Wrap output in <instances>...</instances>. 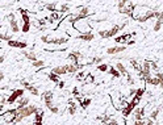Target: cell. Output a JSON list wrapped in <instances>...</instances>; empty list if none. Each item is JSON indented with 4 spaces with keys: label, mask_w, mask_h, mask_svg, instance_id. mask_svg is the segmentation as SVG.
I'll return each instance as SVG.
<instances>
[{
    "label": "cell",
    "mask_w": 163,
    "mask_h": 125,
    "mask_svg": "<svg viewBox=\"0 0 163 125\" xmlns=\"http://www.w3.org/2000/svg\"><path fill=\"white\" fill-rule=\"evenodd\" d=\"M126 26V23H122V24H116L113 25L110 29H107V30H100L99 32V36L101 38H110V37H115L118 32H121L122 29Z\"/></svg>",
    "instance_id": "6da1fadb"
},
{
    "label": "cell",
    "mask_w": 163,
    "mask_h": 125,
    "mask_svg": "<svg viewBox=\"0 0 163 125\" xmlns=\"http://www.w3.org/2000/svg\"><path fill=\"white\" fill-rule=\"evenodd\" d=\"M38 109L39 108L36 104H28L25 107H21V108H16V115H18L23 118H26V117H30L32 115H34Z\"/></svg>",
    "instance_id": "7a4b0ae2"
},
{
    "label": "cell",
    "mask_w": 163,
    "mask_h": 125,
    "mask_svg": "<svg viewBox=\"0 0 163 125\" xmlns=\"http://www.w3.org/2000/svg\"><path fill=\"white\" fill-rule=\"evenodd\" d=\"M159 16V12L158 11H146L142 13V16H136L134 17V20H137L138 23H146L147 20H151V19H156V17Z\"/></svg>",
    "instance_id": "3957f363"
},
{
    "label": "cell",
    "mask_w": 163,
    "mask_h": 125,
    "mask_svg": "<svg viewBox=\"0 0 163 125\" xmlns=\"http://www.w3.org/2000/svg\"><path fill=\"white\" fill-rule=\"evenodd\" d=\"M20 12H21V17H23V21H24L23 26H21V32L28 33L30 29V17H29V15H28V11L20 10Z\"/></svg>",
    "instance_id": "277c9868"
},
{
    "label": "cell",
    "mask_w": 163,
    "mask_h": 125,
    "mask_svg": "<svg viewBox=\"0 0 163 125\" xmlns=\"http://www.w3.org/2000/svg\"><path fill=\"white\" fill-rule=\"evenodd\" d=\"M138 72H140V75L142 77V79L151 75V65H150L149 61H145V62L141 63V67H140V71Z\"/></svg>",
    "instance_id": "5b68a950"
},
{
    "label": "cell",
    "mask_w": 163,
    "mask_h": 125,
    "mask_svg": "<svg viewBox=\"0 0 163 125\" xmlns=\"http://www.w3.org/2000/svg\"><path fill=\"white\" fill-rule=\"evenodd\" d=\"M8 21H9V28H11L12 33H18L21 30L20 25H18V23H17V20H16V17H15L13 13L8 15Z\"/></svg>",
    "instance_id": "8992f818"
},
{
    "label": "cell",
    "mask_w": 163,
    "mask_h": 125,
    "mask_svg": "<svg viewBox=\"0 0 163 125\" xmlns=\"http://www.w3.org/2000/svg\"><path fill=\"white\" fill-rule=\"evenodd\" d=\"M23 95H24V90H23V88H18V90H15L13 92H12L11 95L8 96L7 103H8V104H13V103H16V102H17L18 97H21Z\"/></svg>",
    "instance_id": "52a82bcc"
},
{
    "label": "cell",
    "mask_w": 163,
    "mask_h": 125,
    "mask_svg": "<svg viewBox=\"0 0 163 125\" xmlns=\"http://www.w3.org/2000/svg\"><path fill=\"white\" fill-rule=\"evenodd\" d=\"M20 84H21V86H24V88L29 91V92L32 94L33 96H38V95H39L38 88H37L36 86H33V84H30L28 80H21V82H20Z\"/></svg>",
    "instance_id": "ba28073f"
},
{
    "label": "cell",
    "mask_w": 163,
    "mask_h": 125,
    "mask_svg": "<svg viewBox=\"0 0 163 125\" xmlns=\"http://www.w3.org/2000/svg\"><path fill=\"white\" fill-rule=\"evenodd\" d=\"M42 100L45 102L46 108L53 105V92H51V91H44V92H42Z\"/></svg>",
    "instance_id": "9c48e42d"
},
{
    "label": "cell",
    "mask_w": 163,
    "mask_h": 125,
    "mask_svg": "<svg viewBox=\"0 0 163 125\" xmlns=\"http://www.w3.org/2000/svg\"><path fill=\"white\" fill-rule=\"evenodd\" d=\"M8 46L11 48H16V49H26L28 48V44L25 41H17V39H9L7 42Z\"/></svg>",
    "instance_id": "30bf717a"
},
{
    "label": "cell",
    "mask_w": 163,
    "mask_h": 125,
    "mask_svg": "<svg viewBox=\"0 0 163 125\" xmlns=\"http://www.w3.org/2000/svg\"><path fill=\"white\" fill-rule=\"evenodd\" d=\"M125 50H126V46H124V45H116V46L107 49V54L113 56V54H117V53H124Z\"/></svg>",
    "instance_id": "8fae6325"
},
{
    "label": "cell",
    "mask_w": 163,
    "mask_h": 125,
    "mask_svg": "<svg viewBox=\"0 0 163 125\" xmlns=\"http://www.w3.org/2000/svg\"><path fill=\"white\" fill-rule=\"evenodd\" d=\"M83 53H80V51H71V53L67 56V58L69 59H71L72 63H79V61L83 59Z\"/></svg>",
    "instance_id": "7c38bea8"
},
{
    "label": "cell",
    "mask_w": 163,
    "mask_h": 125,
    "mask_svg": "<svg viewBox=\"0 0 163 125\" xmlns=\"http://www.w3.org/2000/svg\"><path fill=\"white\" fill-rule=\"evenodd\" d=\"M76 38L82 39V41H84V42H91L92 39L95 38V36H94V33H91V32H82V34H78Z\"/></svg>",
    "instance_id": "4fadbf2b"
},
{
    "label": "cell",
    "mask_w": 163,
    "mask_h": 125,
    "mask_svg": "<svg viewBox=\"0 0 163 125\" xmlns=\"http://www.w3.org/2000/svg\"><path fill=\"white\" fill-rule=\"evenodd\" d=\"M51 71L55 72L57 75H66V74H69L67 72V66L66 65H59V66H54L53 69H51Z\"/></svg>",
    "instance_id": "5bb4252c"
},
{
    "label": "cell",
    "mask_w": 163,
    "mask_h": 125,
    "mask_svg": "<svg viewBox=\"0 0 163 125\" xmlns=\"http://www.w3.org/2000/svg\"><path fill=\"white\" fill-rule=\"evenodd\" d=\"M69 41V38L67 37H57V38H51L49 39V44L50 45H63L66 44V42Z\"/></svg>",
    "instance_id": "9a60e30c"
},
{
    "label": "cell",
    "mask_w": 163,
    "mask_h": 125,
    "mask_svg": "<svg viewBox=\"0 0 163 125\" xmlns=\"http://www.w3.org/2000/svg\"><path fill=\"white\" fill-rule=\"evenodd\" d=\"M44 116H45L44 111H42V109H38V111L34 113V121H33V123L34 124H42V121H44Z\"/></svg>",
    "instance_id": "2e32d148"
},
{
    "label": "cell",
    "mask_w": 163,
    "mask_h": 125,
    "mask_svg": "<svg viewBox=\"0 0 163 125\" xmlns=\"http://www.w3.org/2000/svg\"><path fill=\"white\" fill-rule=\"evenodd\" d=\"M23 54H24V57H25L28 61H30V62H33V61L38 59V57H37L36 51H33V50H29V51H23Z\"/></svg>",
    "instance_id": "e0dca14e"
},
{
    "label": "cell",
    "mask_w": 163,
    "mask_h": 125,
    "mask_svg": "<svg viewBox=\"0 0 163 125\" xmlns=\"http://www.w3.org/2000/svg\"><path fill=\"white\" fill-rule=\"evenodd\" d=\"M29 104V97L28 96H21L17 99V108H21V107H25Z\"/></svg>",
    "instance_id": "ac0fdd59"
},
{
    "label": "cell",
    "mask_w": 163,
    "mask_h": 125,
    "mask_svg": "<svg viewBox=\"0 0 163 125\" xmlns=\"http://www.w3.org/2000/svg\"><path fill=\"white\" fill-rule=\"evenodd\" d=\"M145 83L150 84V86H159L158 79H156L155 77H153V75H149V77L145 78Z\"/></svg>",
    "instance_id": "d6986e66"
},
{
    "label": "cell",
    "mask_w": 163,
    "mask_h": 125,
    "mask_svg": "<svg viewBox=\"0 0 163 125\" xmlns=\"http://www.w3.org/2000/svg\"><path fill=\"white\" fill-rule=\"evenodd\" d=\"M69 11H70L69 3H62V4H59V7H58V11H57V12H59V13L62 15V13H66V12H69Z\"/></svg>",
    "instance_id": "ffe728a7"
},
{
    "label": "cell",
    "mask_w": 163,
    "mask_h": 125,
    "mask_svg": "<svg viewBox=\"0 0 163 125\" xmlns=\"http://www.w3.org/2000/svg\"><path fill=\"white\" fill-rule=\"evenodd\" d=\"M116 69L118 70L121 75H125V77H126V75L129 74V71L126 70V67L124 66V63H116Z\"/></svg>",
    "instance_id": "44dd1931"
},
{
    "label": "cell",
    "mask_w": 163,
    "mask_h": 125,
    "mask_svg": "<svg viewBox=\"0 0 163 125\" xmlns=\"http://www.w3.org/2000/svg\"><path fill=\"white\" fill-rule=\"evenodd\" d=\"M67 111H69L70 115H75L76 111H78V105H76L74 102H71V100H70V105H69V108H67Z\"/></svg>",
    "instance_id": "7402d4cb"
},
{
    "label": "cell",
    "mask_w": 163,
    "mask_h": 125,
    "mask_svg": "<svg viewBox=\"0 0 163 125\" xmlns=\"http://www.w3.org/2000/svg\"><path fill=\"white\" fill-rule=\"evenodd\" d=\"M57 5H58V4H57V3H54V1H53V3H48V4L45 5V8L53 13V12H57Z\"/></svg>",
    "instance_id": "603a6c76"
},
{
    "label": "cell",
    "mask_w": 163,
    "mask_h": 125,
    "mask_svg": "<svg viewBox=\"0 0 163 125\" xmlns=\"http://www.w3.org/2000/svg\"><path fill=\"white\" fill-rule=\"evenodd\" d=\"M32 66L33 67H36V69H42L45 66V62L42 59H36V61H33L32 62Z\"/></svg>",
    "instance_id": "cb8c5ba5"
},
{
    "label": "cell",
    "mask_w": 163,
    "mask_h": 125,
    "mask_svg": "<svg viewBox=\"0 0 163 125\" xmlns=\"http://www.w3.org/2000/svg\"><path fill=\"white\" fill-rule=\"evenodd\" d=\"M159 112H161V107H156L155 109H153L151 111V113H150L149 117H151L153 120L156 121V118H158V116H159Z\"/></svg>",
    "instance_id": "d4e9b609"
},
{
    "label": "cell",
    "mask_w": 163,
    "mask_h": 125,
    "mask_svg": "<svg viewBox=\"0 0 163 125\" xmlns=\"http://www.w3.org/2000/svg\"><path fill=\"white\" fill-rule=\"evenodd\" d=\"M162 26H163V20L161 19H156L155 20V24H154V32H159V30L162 29Z\"/></svg>",
    "instance_id": "484cf974"
},
{
    "label": "cell",
    "mask_w": 163,
    "mask_h": 125,
    "mask_svg": "<svg viewBox=\"0 0 163 125\" xmlns=\"http://www.w3.org/2000/svg\"><path fill=\"white\" fill-rule=\"evenodd\" d=\"M108 71H109V74L112 75V77H115V78H120V77H121L120 71H118V70L116 69V67H113V66H112V67H109V69H108Z\"/></svg>",
    "instance_id": "4316f807"
},
{
    "label": "cell",
    "mask_w": 163,
    "mask_h": 125,
    "mask_svg": "<svg viewBox=\"0 0 163 125\" xmlns=\"http://www.w3.org/2000/svg\"><path fill=\"white\" fill-rule=\"evenodd\" d=\"M132 37V34H122V36H120V37H116V42H126L129 38Z\"/></svg>",
    "instance_id": "83f0119b"
},
{
    "label": "cell",
    "mask_w": 163,
    "mask_h": 125,
    "mask_svg": "<svg viewBox=\"0 0 163 125\" xmlns=\"http://www.w3.org/2000/svg\"><path fill=\"white\" fill-rule=\"evenodd\" d=\"M103 62V57H94L91 59V63H87V65H99V63Z\"/></svg>",
    "instance_id": "f1b7e54d"
},
{
    "label": "cell",
    "mask_w": 163,
    "mask_h": 125,
    "mask_svg": "<svg viewBox=\"0 0 163 125\" xmlns=\"http://www.w3.org/2000/svg\"><path fill=\"white\" fill-rule=\"evenodd\" d=\"M9 39H12V36L11 34H8V33H0V41L8 42Z\"/></svg>",
    "instance_id": "f546056e"
},
{
    "label": "cell",
    "mask_w": 163,
    "mask_h": 125,
    "mask_svg": "<svg viewBox=\"0 0 163 125\" xmlns=\"http://www.w3.org/2000/svg\"><path fill=\"white\" fill-rule=\"evenodd\" d=\"M49 79H50V80H53V82H55V83H58V82H59V75H57L55 72L51 71L50 74H49Z\"/></svg>",
    "instance_id": "4dcf8cb0"
},
{
    "label": "cell",
    "mask_w": 163,
    "mask_h": 125,
    "mask_svg": "<svg viewBox=\"0 0 163 125\" xmlns=\"http://www.w3.org/2000/svg\"><path fill=\"white\" fill-rule=\"evenodd\" d=\"M154 77H155L156 79H158V82H159V87L163 88V74H162V72H156Z\"/></svg>",
    "instance_id": "1f68e13d"
},
{
    "label": "cell",
    "mask_w": 163,
    "mask_h": 125,
    "mask_svg": "<svg viewBox=\"0 0 163 125\" xmlns=\"http://www.w3.org/2000/svg\"><path fill=\"white\" fill-rule=\"evenodd\" d=\"M143 94H145V88H137L136 90V94H134V96H137V97H140V99H142V96H143Z\"/></svg>",
    "instance_id": "d6a6232c"
},
{
    "label": "cell",
    "mask_w": 163,
    "mask_h": 125,
    "mask_svg": "<svg viewBox=\"0 0 163 125\" xmlns=\"http://www.w3.org/2000/svg\"><path fill=\"white\" fill-rule=\"evenodd\" d=\"M109 118H110V116H108V115H104V116H99V117H97V120L101 121V123H104V124H108Z\"/></svg>",
    "instance_id": "836d02e7"
},
{
    "label": "cell",
    "mask_w": 163,
    "mask_h": 125,
    "mask_svg": "<svg viewBox=\"0 0 163 125\" xmlns=\"http://www.w3.org/2000/svg\"><path fill=\"white\" fill-rule=\"evenodd\" d=\"M108 65H104V63L103 62H101V63H99V65H97V70H99V71H108Z\"/></svg>",
    "instance_id": "e575fe53"
},
{
    "label": "cell",
    "mask_w": 163,
    "mask_h": 125,
    "mask_svg": "<svg viewBox=\"0 0 163 125\" xmlns=\"http://www.w3.org/2000/svg\"><path fill=\"white\" fill-rule=\"evenodd\" d=\"M49 111H50L51 112V113H54V115H57V113H59V108H58V107L57 105H50V107H49Z\"/></svg>",
    "instance_id": "d590c367"
},
{
    "label": "cell",
    "mask_w": 163,
    "mask_h": 125,
    "mask_svg": "<svg viewBox=\"0 0 163 125\" xmlns=\"http://www.w3.org/2000/svg\"><path fill=\"white\" fill-rule=\"evenodd\" d=\"M79 13L84 15V16H90V10H88V7H82L79 10Z\"/></svg>",
    "instance_id": "8d00e7d4"
},
{
    "label": "cell",
    "mask_w": 163,
    "mask_h": 125,
    "mask_svg": "<svg viewBox=\"0 0 163 125\" xmlns=\"http://www.w3.org/2000/svg\"><path fill=\"white\" fill-rule=\"evenodd\" d=\"M130 63H132V66H133V67L137 70V71H140V67H141V65H138V62H137L136 59H130Z\"/></svg>",
    "instance_id": "74e56055"
},
{
    "label": "cell",
    "mask_w": 163,
    "mask_h": 125,
    "mask_svg": "<svg viewBox=\"0 0 163 125\" xmlns=\"http://www.w3.org/2000/svg\"><path fill=\"white\" fill-rule=\"evenodd\" d=\"M145 124H147V125H154V124H155V120H153L151 117H145Z\"/></svg>",
    "instance_id": "f35d334b"
},
{
    "label": "cell",
    "mask_w": 163,
    "mask_h": 125,
    "mask_svg": "<svg viewBox=\"0 0 163 125\" xmlns=\"http://www.w3.org/2000/svg\"><path fill=\"white\" fill-rule=\"evenodd\" d=\"M90 103H91V99H86L84 102H80V105L83 107V108H87V107L90 105Z\"/></svg>",
    "instance_id": "ab89813d"
},
{
    "label": "cell",
    "mask_w": 163,
    "mask_h": 125,
    "mask_svg": "<svg viewBox=\"0 0 163 125\" xmlns=\"http://www.w3.org/2000/svg\"><path fill=\"white\" fill-rule=\"evenodd\" d=\"M49 39H50V34H44L41 37V41L45 42V44H49Z\"/></svg>",
    "instance_id": "60d3db41"
},
{
    "label": "cell",
    "mask_w": 163,
    "mask_h": 125,
    "mask_svg": "<svg viewBox=\"0 0 163 125\" xmlns=\"http://www.w3.org/2000/svg\"><path fill=\"white\" fill-rule=\"evenodd\" d=\"M76 78H78V80H82V79L86 78V74H84L83 71H80V70H79V71H78V75H76Z\"/></svg>",
    "instance_id": "b9f144b4"
},
{
    "label": "cell",
    "mask_w": 163,
    "mask_h": 125,
    "mask_svg": "<svg viewBox=\"0 0 163 125\" xmlns=\"http://www.w3.org/2000/svg\"><path fill=\"white\" fill-rule=\"evenodd\" d=\"M108 124H110V125H113V124H118V121L116 120L115 117H110V118H109V121H108Z\"/></svg>",
    "instance_id": "7bdbcfd3"
},
{
    "label": "cell",
    "mask_w": 163,
    "mask_h": 125,
    "mask_svg": "<svg viewBox=\"0 0 163 125\" xmlns=\"http://www.w3.org/2000/svg\"><path fill=\"white\" fill-rule=\"evenodd\" d=\"M150 65H151V70H154V71L158 70V65H156L155 62H150Z\"/></svg>",
    "instance_id": "ee69618b"
},
{
    "label": "cell",
    "mask_w": 163,
    "mask_h": 125,
    "mask_svg": "<svg viewBox=\"0 0 163 125\" xmlns=\"http://www.w3.org/2000/svg\"><path fill=\"white\" fill-rule=\"evenodd\" d=\"M125 44H126V45H134V41H133V39H128Z\"/></svg>",
    "instance_id": "f6af8a7d"
},
{
    "label": "cell",
    "mask_w": 163,
    "mask_h": 125,
    "mask_svg": "<svg viewBox=\"0 0 163 125\" xmlns=\"http://www.w3.org/2000/svg\"><path fill=\"white\" fill-rule=\"evenodd\" d=\"M4 61H5V57L3 56V54H0V63H3Z\"/></svg>",
    "instance_id": "bcb514c9"
},
{
    "label": "cell",
    "mask_w": 163,
    "mask_h": 125,
    "mask_svg": "<svg viewBox=\"0 0 163 125\" xmlns=\"http://www.w3.org/2000/svg\"><path fill=\"white\" fill-rule=\"evenodd\" d=\"M58 87H59V88H63V87H64V83H63V82H58Z\"/></svg>",
    "instance_id": "7dc6e473"
},
{
    "label": "cell",
    "mask_w": 163,
    "mask_h": 125,
    "mask_svg": "<svg viewBox=\"0 0 163 125\" xmlns=\"http://www.w3.org/2000/svg\"><path fill=\"white\" fill-rule=\"evenodd\" d=\"M3 79H4V72L0 71V80H3Z\"/></svg>",
    "instance_id": "c3c4849f"
},
{
    "label": "cell",
    "mask_w": 163,
    "mask_h": 125,
    "mask_svg": "<svg viewBox=\"0 0 163 125\" xmlns=\"http://www.w3.org/2000/svg\"><path fill=\"white\" fill-rule=\"evenodd\" d=\"M158 17H163V11L159 12V16H158Z\"/></svg>",
    "instance_id": "681fc988"
}]
</instances>
